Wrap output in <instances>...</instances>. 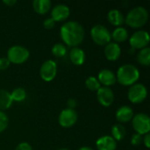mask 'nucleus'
I'll return each instance as SVG.
<instances>
[{
  "label": "nucleus",
  "instance_id": "obj_1",
  "mask_svg": "<svg viewBox=\"0 0 150 150\" xmlns=\"http://www.w3.org/2000/svg\"><path fill=\"white\" fill-rule=\"evenodd\" d=\"M60 37L65 46L76 47L83 43L85 37L83 26L77 21L65 22L60 28Z\"/></svg>",
  "mask_w": 150,
  "mask_h": 150
},
{
  "label": "nucleus",
  "instance_id": "obj_2",
  "mask_svg": "<svg viewBox=\"0 0 150 150\" xmlns=\"http://www.w3.org/2000/svg\"><path fill=\"white\" fill-rule=\"evenodd\" d=\"M116 75L117 82L123 85L130 87L131 85L136 83L140 78V71L138 68L133 64H124L121 65L118 70Z\"/></svg>",
  "mask_w": 150,
  "mask_h": 150
},
{
  "label": "nucleus",
  "instance_id": "obj_3",
  "mask_svg": "<svg viewBox=\"0 0 150 150\" xmlns=\"http://www.w3.org/2000/svg\"><path fill=\"white\" fill-rule=\"evenodd\" d=\"M149 20V11L143 6L132 8L125 17V23L131 28L140 29L143 27Z\"/></svg>",
  "mask_w": 150,
  "mask_h": 150
},
{
  "label": "nucleus",
  "instance_id": "obj_4",
  "mask_svg": "<svg viewBox=\"0 0 150 150\" xmlns=\"http://www.w3.org/2000/svg\"><path fill=\"white\" fill-rule=\"evenodd\" d=\"M30 57V52L29 50L20 45H14L8 48L6 58L9 60V62L12 64L20 65L25 63Z\"/></svg>",
  "mask_w": 150,
  "mask_h": 150
},
{
  "label": "nucleus",
  "instance_id": "obj_5",
  "mask_svg": "<svg viewBox=\"0 0 150 150\" xmlns=\"http://www.w3.org/2000/svg\"><path fill=\"white\" fill-rule=\"evenodd\" d=\"M90 34L92 41L98 46H105L112 41L111 32L106 26L100 24L92 26Z\"/></svg>",
  "mask_w": 150,
  "mask_h": 150
},
{
  "label": "nucleus",
  "instance_id": "obj_6",
  "mask_svg": "<svg viewBox=\"0 0 150 150\" xmlns=\"http://www.w3.org/2000/svg\"><path fill=\"white\" fill-rule=\"evenodd\" d=\"M131 121L136 134L143 136L150 132V118L147 113L138 112L134 115Z\"/></svg>",
  "mask_w": 150,
  "mask_h": 150
},
{
  "label": "nucleus",
  "instance_id": "obj_7",
  "mask_svg": "<svg viewBox=\"0 0 150 150\" xmlns=\"http://www.w3.org/2000/svg\"><path fill=\"white\" fill-rule=\"evenodd\" d=\"M148 97L147 87L141 83L131 85L127 91V98L132 104H141L146 100Z\"/></svg>",
  "mask_w": 150,
  "mask_h": 150
},
{
  "label": "nucleus",
  "instance_id": "obj_8",
  "mask_svg": "<svg viewBox=\"0 0 150 150\" xmlns=\"http://www.w3.org/2000/svg\"><path fill=\"white\" fill-rule=\"evenodd\" d=\"M129 45L134 50H141L149 47L150 41L149 33L145 30H137L129 38Z\"/></svg>",
  "mask_w": 150,
  "mask_h": 150
},
{
  "label": "nucleus",
  "instance_id": "obj_9",
  "mask_svg": "<svg viewBox=\"0 0 150 150\" xmlns=\"http://www.w3.org/2000/svg\"><path fill=\"white\" fill-rule=\"evenodd\" d=\"M78 120V113L74 109L65 108L62 110L58 117L59 125L63 128H70L76 125Z\"/></svg>",
  "mask_w": 150,
  "mask_h": 150
},
{
  "label": "nucleus",
  "instance_id": "obj_10",
  "mask_svg": "<svg viewBox=\"0 0 150 150\" xmlns=\"http://www.w3.org/2000/svg\"><path fill=\"white\" fill-rule=\"evenodd\" d=\"M57 63L54 60H47L45 61L40 69V78L45 82L53 81L57 75Z\"/></svg>",
  "mask_w": 150,
  "mask_h": 150
},
{
  "label": "nucleus",
  "instance_id": "obj_11",
  "mask_svg": "<svg viewBox=\"0 0 150 150\" xmlns=\"http://www.w3.org/2000/svg\"><path fill=\"white\" fill-rule=\"evenodd\" d=\"M97 99L102 106L109 107L113 104L115 100V95L111 88L101 86L97 91Z\"/></svg>",
  "mask_w": 150,
  "mask_h": 150
},
{
  "label": "nucleus",
  "instance_id": "obj_12",
  "mask_svg": "<svg viewBox=\"0 0 150 150\" xmlns=\"http://www.w3.org/2000/svg\"><path fill=\"white\" fill-rule=\"evenodd\" d=\"M51 17L54 22H63L70 15V9L68 5L64 4H58L52 7L51 9Z\"/></svg>",
  "mask_w": 150,
  "mask_h": 150
},
{
  "label": "nucleus",
  "instance_id": "obj_13",
  "mask_svg": "<svg viewBox=\"0 0 150 150\" xmlns=\"http://www.w3.org/2000/svg\"><path fill=\"white\" fill-rule=\"evenodd\" d=\"M97 78H98V82L100 83V84L105 86V87L111 88L112 86H113L117 83L115 73L109 69H101L98 72Z\"/></svg>",
  "mask_w": 150,
  "mask_h": 150
},
{
  "label": "nucleus",
  "instance_id": "obj_14",
  "mask_svg": "<svg viewBox=\"0 0 150 150\" xmlns=\"http://www.w3.org/2000/svg\"><path fill=\"white\" fill-rule=\"evenodd\" d=\"M134 115V110L129 105H121L119 107L115 112V118L119 124H125L128 123L132 120L133 117Z\"/></svg>",
  "mask_w": 150,
  "mask_h": 150
},
{
  "label": "nucleus",
  "instance_id": "obj_15",
  "mask_svg": "<svg viewBox=\"0 0 150 150\" xmlns=\"http://www.w3.org/2000/svg\"><path fill=\"white\" fill-rule=\"evenodd\" d=\"M104 54L105 58L110 62H115L119 60L121 56V47L120 44L111 41L105 46Z\"/></svg>",
  "mask_w": 150,
  "mask_h": 150
},
{
  "label": "nucleus",
  "instance_id": "obj_16",
  "mask_svg": "<svg viewBox=\"0 0 150 150\" xmlns=\"http://www.w3.org/2000/svg\"><path fill=\"white\" fill-rule=\"evenodd\" d=\"M96 148L98 150H116L117 142L111 135H103L97 140Z\"/></svg>",
  "mask_w": 150,
  "mask_h": 150
},
{
  "label": "nucleus",
  "instance_id": "obj_17",
  "mask_svg": "<svg viewBox=\"0 0 150 150\" xmlns=\"http://www.w3.org/2000/svg\"><path fill=\"white\" fill-rule=\"evenodd\" d=\"M69 57L70 62L76 66H82L86 61V54L84 50L79 47H72L69 50Z\"/></svg>",
  "mask_w": 150,
  "mask_h": 150
},
{
  "label": "nucleus",
  "instance_id": "obj_18",
  "mask_svg": "<svg viewBox=\"0 0 150 150\" xmlns=\"http://www.w3.org/2000/svg\"><path fill=\"white\" fill-rule=\"evenodd\" d=\"M107 19L112 25L116 27L122 26V25L125 23V16L120 10L117 9H112L108 11Z\"/></svg>",
  "mask_w": 150,
  "mask_h": 150
},
{
  "label": "nucleus",
  "instance_id": "obj_19",
  "mask_svg": "<svg viewBox=\"0 0 150 150\" xmlns=\"http://www.w3.org/2000/svg\"><path fill=\"white\" fill-rule=\"evenodd\" d=\"M33 11L39 15H45L52 9V3L50 0H34L33 2Z\"/></svg>",
  "mask_w": 150,
  "mask_h": 150
},
{
  "label": "nucleus",
  "instance_id": "obj_20",
  "mask_svg": "<svg viewBox=\"0 0 150 150\" xmlns=\"http://www.w3.org/2000/svg\"><path fill=\"white\" fill-rule=\"evenodd\" d=\"M111 38L113 40V42L120 44V43H123L128 40L129 33H128V31L127 30V28H125L123 26H120V27H116L112 31V33H111Z\"/></svg>",
  "mask_w": 150,
  "mask_h": 150
},
{
  "label": "nucleus",
  "instance_id": "obj_21",
  "mask_svg": "<svg viewBox=\"0 0 150 150\" xmlns=\"http://www.w3.org/2000/svg\"><path fill=\"white\" fill-rule=\"evenodd\" d=\"M12 98L11 93L4 89H0V111L8 110L12 105Z\"/></svg>",
  "mask_w": 150,
  "mask_h": 150
},
{
  "label": "nucleus",
  "instance_id": "obj_22",
  "mask_svg": "<svg viewBox=\"0 0 150 150\" xmlns=\"http://www.w3.org/2000/svg\"><path fill=\"white\" fill-rule=\"evenodd\" d=\"M136 60L138 63L144 67H149L150 65V48L149 47L139 50Z\"/></svg>",
  "mask_w": 150,
  "mask_h": 150
},
{
  "label": "nucleus",
  "instance_id": "obj_23",
  "mask_svg": "<svg viewBox=\"0 0 150 150\" xmlns=\"http://www.w3.org/2000/svg\"><path fill=\"white\" fill-rule=\"evenodd\" d=\"M111 134H112L111 136L116 142H120L125 138L127 131H126V128H125V127L123 125H121V124H114L112 127Z\"/></svg>",
  "mask_w": 150,
  "mask_h": 150
},
{
  "label": "nucleus",
  "instance_id": "obj_24",
  "mask_svg": "<svg viewBox=\"0 0 150 150\" xmlns=\"http://www.w3.org/2000/svg\"><path fill=\"white\" fill-rule=\"evenodd\" d=\"M51 53H52V54H53L54 57H56V58H62V57H64V56L67 54V53H68L67 47H66L63 43H61V42L55 43V44L52 47Z\"/></svg>",
  "mask_w": 150,
  "mask_h": 150
},
{
  "label": "nucleus",
  "instance_id": "obj_25",
  "mask_svg": "<svg viewBox=\"0 0 150 150\" xmlns=\"http://www.w3.org/2000/svg\"><path fill=\"white\" fill-rule=\"evenodd\" d=\"M10 93H11V96L13 102L21 103L26 98V91L24 88H21V87L15 88Z\"/></svg>",
  "mask_w": 150,
  "mask_h": 150
},
{
  "label": "nucleus",
  "instance_id": "obj_26",
  "mask_svg": "<svg viewBox=\"0 0 150 150\" xmlns=\"http://www.w3.org/2000/svg\"><path fill=\"white\" fill-rule=\"evenodd\" d=\"M84 84H85V87H86L90 91H95V92H97V91H98V89L101 87V84H100V83L98 82V78H97L96 76H88V77L85 79Z\"/></svg>",
  "mask_w": 150,
  "mask_h": 150
},
{
  "label": "nucleus",
  "instance_id": "obj_27",
  "mask_svg": "<svg viewBox=\"0 0 150 150\" xmlns=\"http://www.w3.org/2000/svg\"><path fill=\"white\" fill-rule=\"evenodd\" d=\"M9 126V118L7 114L0 111V133H3Z\"/></svg>",
  "mask_w": 150,
  "mask_h": 150
},
{
  "label": "nucleus",
  "instance_id": "obj_28",
  "mask_svg": "<svg viewBox=\"0 0 150 150\" xmlns=\"http://www.w3.org/2000/svg\"><path fill=\"white\" fill-rule=\"evenodd\" d=\"M142 138H143L142 135H141V134L135 133V134H134L133 136L131 137L130 142H131V144H132L133 146H139V145H141V144L142 143Z\"/></svg>",
  "mask_w": 150,
  "mask_h": 150
},
{
  "label": "nucleus",
  "instance_id": "obj_29",
  "mask_svg": "<svg viewBox=\"0 0 150 150\" xmlns=\"http://www.w3.org/2000/svg\"><path fill=\"white\" fill-rule=\"evenodd\" d=\"M55 25V22L52 18H47L44 21H43V26L45 29L47 30H51L54 27Z\"/></svg>",
  "mask_w": 150,
  "mask_h": 150
},
{
  "label": "nucleus",
  "instance_id": "obj_30",
  "mask_svg": "<svg viewBox=\"0 0 150 150\" xmlns=\"http://www.w3.org/2000/svg\"><path fill=\"white\" fill-rule=\"evenodd\" d=\"M11 65V62L6 57H0V71L6 70Z\"/></svg>",
  "mask_w": 150,
  "mask_h": 150
},
{
  "label": "nucleus",
  "instance_id": "obj_31",
  "mask_svg": "<svg viewBox=\"0 0 150 150\" xmlns=\"http://www.w3.org/2000/svg\"><path fill=\"white\" fill-rule=\"evenodd\" d=\"M15 150H33V148L30 143L28 142H20L17 147Z\"/></svg>",
  "mask_w": 150,
  "mask_h": 150
},
{
  "label": "nucleus",
  "instance_id": "obj_32",
  "mask_svg": "<svg viewBox=\"0 0 150 150\" xmlns=\"http://www.w3.org/2000/svg\"><path fill=\"white\" fill-rule=\"evenodd\" d=\"M142 142L144 144V146L147 148V149H150V134H147L145 135H143V138H142Z\"/></svg>",
  "mask_w": 150,
  "mask_h": 150
},
{
  "label": "nucleus",
  "instance_id": "obj_33",
  "mask_svg": "<svg viewBox=\"0 0 150 150\" xmlns=\"http://www.w3.org/2000/svg\"><path fill=\"white\" fill-rule=\"evenodd\" d=\"M67 105H68V107L67 108H69V109H74L76 107L77 105V101L75 99V98H69L67 102Z\"/></svg>",
  "mask_w": 150,
  "mask_h": 150
},
{
  "label": "nucleus",
  "instance_id": "obj_34",
  "mask_svg": "<svg viewBox=\"0 0 150 150\" xmlns=\"http://www.w3.org/2000/svg\"><path fill=\"white\" fill-rule=\"evenodd\" d=\"M3 3H4V4H6L7 6L11 7V6H13L14 4H17V1H16V0H4Z\"/></svg>",
  "mask_w": 150,
  "mask_h": 150
},
{
  "label": "nucleus",
  "instance_id": "obj_35",
  "mask_svg": "<svg viewBox=\"0 0 150 150\" xmlns=\"http://www.w3.org/2000/svg\"><path fill=\"white\" fill-rule=\"evenodd\" d=\"M78 150H93V149L89 146H83L80 149H78Z\"/></svg>",
  "mask_w": 150,
  "mask_h": 150
},
{
  "label": "nucleus",
  "instance_id": "obj_36",
  "mask_svg": "<svg viewBox=\"0 0 150 150\" xmlns=\"http://www.w3.org/2000/svg\"><path fill=\"white\" fill-rule=\"evenodd\" d=\"M57 150H70V149H66V148H62V149H57Z\"/></svg>",
  "mask_w": 150,
  "mask_h": 150
}]
</instances>
